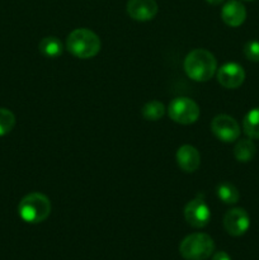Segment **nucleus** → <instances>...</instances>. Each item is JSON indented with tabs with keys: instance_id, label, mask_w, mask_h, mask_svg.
<instances>
[{
	"instance_id": "obj_1",
	"label": "nucleus",
	"mask_w": 259,
	"mask_h": 260,
	"mask_svg": "<svg viewBox=\"0 0 259 260\" xmlns=\"http://www.w3.org/2000/svg\"><path fill=\"white\" fill-rule=\"evenodd\" d=\"M183 68L188 78L198 83H205L217 71V60L210 51L196 48L185 56Z\"/></svg>"
},
{
	"instance_id": "obj_2",
	"label": "nucleus",
	"mask_w": 259,
	"mask_h": 260,
	"mask_svg": "<svg viewBox=\"0 0 259 260\" xmlns=\"http://www.w3.org/2000/svg\"><path fill=\"white\" fill-rule=\"evenodd\" d=\"M101 38L93 30L78 28L69 33L66 38V50L78 58H91L101 51Z\"/></svg>"
},
{
	"instance_id": "obj_3",
	"label": "nucleus",
	"mask_w": 259,
	"mask_h": 260,
	"mask_svg": "<svg viewBox=\"0 0 259 260\" xmlns=\"http://www.w3.org/2000/svg\"><path fill=\"white\" fill-rule=\"evenodd\" d=\"M18 213L24 222L41 223L51 213V202L47 196L33 192L22 198L18 206Z\"/></svg>"
},
{
	"instance_id": "obj_4",
	"label": "nucleus",
	"mask_w": 259,
	"mask_h": 260,
	"mask_svg": "<svg viewBox=\"0 0 259 260\" xmlns=\"http://www.w3.org/2000/svg\"><path fill=\"white\" fill-rule=\"evenodd\" d=\"M215 250V243L207 234L196 233L185 236L179 245L180 255L187 260H206Z\"/></svg>"
},
{
	"instance_id": "obj_5",
	"label": "nucleus",
	"mask_w": 259,
	"mask_h": 260,
	"mask_svg": "<svg viewBox=\"0 0 259 260\" xmlns=\"http://www.w3.org/2000/svg\"><path fill=\"white\" fill-rule=\"evenodd\" d=\"M200 107L187 96H178L170 102L168 107V114L170 119L179 124H192L200 117Z\"/></svg>"
},
{
	"instance_id": "obj_6",
	"label": "nucleus",
	"mask_w": 259,
	"mask_h": 260,
	"mask_svg": "<svg viewBox=\"0 0 259 260\" xmlns=\"http://www.w3.org/2000/svg\"><path fill=\"white\" fill-rule=\"evenodd\" d=\"M211 131L222 142L236 141L240 136V126L235 118L228 114H218L211 122Z\"/></svg>"
},
{
	"instance_id": "obj_7",
	"label": "nucleus",
	"mask_w": 259,
	"mask_h": 260,
	"mask_svg": "<svg viewBox=\"0 0 259 260\" xmlns=\"http://www.w3.org/2000/svg\"><path fill=\"white\" fill-rule=\"evenodd\" d=\"M184 218L192 228L202 229L210 222L211 210L202 197H197L185 205Z\"/></svg>"
},
{
	"instance_id": "obj_8",
	"label": "nucleus",
	"mask_w": 259,
	"mask_h": 260,
	"mask_svg": "<svg viewBox=\"0 0 259 260\" xmlns=\"http://www.w3.org/2000/svg\"><path fill=\"white\" fill-rule=\"evenodd\" d=\"M250 226V217L244 208H231L223 216V228L234 238L243 236Z\"/></svg>"
},
{
	"instance_id": "obj_9",
	"label": "nucleus",
	"mask_w": 259,
	"mask_h": 260,
	"mask_svg": "<svg viewBox=\"0 0 259 260\" xmlns=\"http://www.w3.org/2000/svg\"><path fill=\"white\" fill-rule=\"evenodd\" d=\"M217 81L226 89H236L245 80V71L243 66L236 62L223 63L216 71Z\"/></svg>"
},
{
	"instance_id": "obj_10",
	"label": "nucleus",
	"mask_w": 259,
	"mask_h": 260,
	"mask_svg": "<svg viewBox=\"0 0 259 260\" xmlns=\"http://www.w3.org/2000/svg\"><path fill=\"white\" fill-rule=\"evenodd\" d=\"M126 10L134 20L147 22L156 15L157 4L155 0H128Z\"/></svg>"
},
{
	"instance_id": "obj_11",
	"label": "nucleus",
	"mask_w": 259,
	"mask_h": 260,
	"mask_svg": "<svg viewBox=\"0 0 259 260\" xmlns=\"http://www.w3.org/2000/svg\"><path fill=\"white\" fill-rule=\"evenodd\" d=\"M175 159H177L178 167L185 173H195L201 165L200 152L192 145L180 146L175 155Z\"/></svg>"
},
{
	"instance_id": "obj_12",
	"label": "nucleus",
	"mask_w": 259,
	"mask_h": 260,
	"mask_svg": "<svg viewBox=\"0 0 259 260\" xmlns=\"http://www.w3.org/2000/svg\"><path fill=\"white\" fill-rule=\"evenodd\" d=\"M221 19L230 27H239L246 19V9L238 0H230L221 9Z\"/></svg>"
},
{
	"instance_id": "obj_13",
	"label": "nucleus",
	"mask_w": 259,
	"mask_h": 260,
	"mask_svg": "<svg viewBox=\"0 0 259 260\" xmlns=\"http://www.w3.org/2000/svg\"><path fill=\"white\" fill-rule=\"evenodd\" d=\"M256 146L251 139H241L234 147V156L239 162H249L255 156Z\"/></svg>"
},
{
	"instance_id": "obj_14",
	"label": "nucleus",
	"mask_w": 259,
	"mask_h": 260,
	"mask_svg": "<svg viewBox=\"0 0 259 260\" xmlns=\"http://www.w3.org/2000/svg\"><path fill=\"white\" fill-rule=\"evenodd\" d=\"M38 48H40V52L47 58H56L62 55L63 52L62 42L53 36L42 38L40 45H38Z\"/></svg>"
},
{
	"instance_id": "obj_15",
	"label": "nucleus",
	"mask_w": 259,
	"mask_h": 260,
	"mask_svg": "<svg viewBox=\"0 0 259 260\" xmlns=\"http://www.w3.org/2000/svg\"><path fill=\"white\" fill-rule=\"evenodd\" d=\"M243 129L249 139L259 140V107L253 108L243 119Z\"/></svg>"
},
{
	"instance_id": "obj_16",
	"label": "nucleus",
	"mask_w": 259,
	"mask_h": 260,
	"mask_svg": "<svg viewBox=\"0 0 259 260\" xmlns=\"http://www.w3.org/2000/svg\"><path fill=\"white\" fill-rule=\"evenodd\" d=\"M216 194L221 202L226 203V205H235L240 200V193H239L238 188L234 184L228 182L220 183L216 188Z\"/></svg>"
},
{
	"instance_id": "obj_17",
	"label": "nucleus",
	"mask_w": 259,
	"mask_h": 260,
	"mask_svg": "<svg viewBox=\"0 0 259 260\" xmlns=\"http://www.w3.org/2000/svg\"><path fill=\"white\" fill-rule=\"evenodd\" d=\"M141 113L146 121H159L164 117L165 107L161 102L150 101L142 107Z\"/></svg>"
},
{
	"instance_id": "obj_18",
	"label": "nucleus",
	"mask_w": 259,
	"mask_h": 260,
	"mask_svg": "<svg viewBox=\"0 0 259 260\" xmlns=\"http://www.w3.org/2000/svg\"><path fill=\"white\" fill-rule=\"evenodd\" d=\"M15 126V116L7 108H0V136L9 134Z\"/></svg>"
},
{
	"instance_id": "obj_19",
	"label": "nucleus",
	"mask_w": 259,
	"mask_h": 260,
	"mask_svg": "<svg viewBox=\"0 0 259 260\" xmlns=\"http://www.w3.org/2000/svg\"><path fill=\"white\" fill-rule=\"evenodd\" d=\"M244 55L251 62H259V41H249L244 46Z\"/></svg>"
},
{
	"instance_id": "obj_20",
	"label": "nucleus",
	"mask_w": 259,
	"mask_h": 260,
	"mask_svg": "<svg viewBox=\"0 0 259 260\" xmlns=\"http://www.w3.org/2000/svg\"><path fill=\"white\" fill-rule=\"evenodd\" d=\"M212 260H231V258L229 256L228 253H225V251H218V253H216L215 255L212 256Z\"/></svg>"
},
{
	"instance_id": "obj_21",
	"label": "nucleus",
	"mask_w": 259,
	"mask_h": 260,
	"mask_svg": "<svg viewBox=\"0 0 259 260\" xmlns=\"http://www.w3.org/2000/svg\"><path fill=\"white\" fill-rule=\"evenodd\" d=\"M206 2L208 3V4H212V5H218L221 4V3H223L225 0H206Z\"/></svg>"
}]
</instances>
